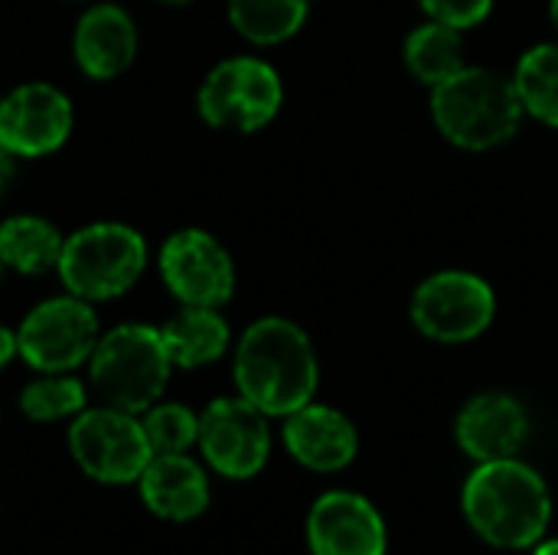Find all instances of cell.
Returning <instances> with one entry per match:
<instances>
[{
    "mask_svg": "<svg viewBox=\"0 0 558 555\" xmlns=\"http://www.w3.org/2000/svg\"><path fill=\"white\" fill-rule=\"evenodd\" d=\"M163 7H186V3H193V0H160Z\"/></svg>",
    "mask_w": 558,
    "mask_h": 555,
    "instance_id": "f546056e",
    "label": "cell"
},
{
    "mask_svg": "<svg viewBox=\"0 0 558 555\" xmlns=\"http://www.w3.org/2000/svg\"><path fill=\"white\" fill-rule=\"evenodd\" d=\"M137 484L141 500L160 520L186 523L209 507V481L186 455H154Z\"/></svg>",
    "mask_w": 558,
    "mask_h": 555,
    "instance_id": "2e32d148",
    "label": "cell"
},
{
    "mask_svg": "<svg viewBox=\"0 0 558 555\" xmlns=\"http://www.w3.org/2000/svg\"><path fill=\"white\" fill-rule=\"evenodd\" d=\"M284 101L281 75L252 56H235L219 62L199 88V114L213 128L252 134L265 128Z\"/></svg>",
    "mask_w": 558,
    "mask_h": 555,
    "instance_id": "8992f818",
    "label": "cell"
},
{
    "mask_svg": "<svg viewBox=\"0 0 558 555\" xmlns=\"http://www.w3.org/2000/svg\"><path fill=\"white\" fill-rule=\"evenodd\" d=\"M317 353L311 337L288 317L255 321L235 347L239 396L265 415H291L317 393Z\"/></svg>",
    "mask_w": 558,
    "mask_h": 555,
    "instance_id": "6da1fadb",
    "label": "cell"
},
{
    "mask_svg": "<svg viewBox=\"0 0 558 555\" xmlns=\"http://www.w3.org/2000/svg\"><path fill=\"white\" fill-rule=\"evenodd\" d=\"M163 347L173 366L196 370L219 360L229 347V324L219 307H183L160 327Z\"/></svg>",
    "mask_w": 558,
    "mask_h": 555,
    "instance_id": "ac0fdd59",
    "label": "cell"
},
{
    "mask_svg": "<svg viewBox=\"0 0 558 555\" xmlns=\"http://www.w3.org/2000/svg\"><path fill=\"white\" fill-rule=\"evenodd\" d=\"M497 314L494 288L474 272H435L412 294V324L435 343H468Z\"/></svg>",
    "mask_w": 558,
    "mask_h": 555,
    "instance_id": "52a82bcc",
    "label": "cell"
},
{
    "mask_svg": "<svg viewBox=\"0 0 558 555\" xmlns=\"http://www.w3.org/2000/svg\"><path fill=\"white\" fill-rule=\"evenodd\" d=\"M16 357V334H10L3 324H0V370Z\"/></svg>",
    "mask_w": 558,
    "mask_h": 555,
    "instance_id": "484cf974",
    "label": "cell"
},
{
    "mask_svg": "<svg viewBox=\"0 0 558 555\" xmlns=\"http://www.w3.org/2000/svg\"><path fill=\"white\" fill-rule=\"evenodd\" d=\"M307 543L314 555H386V523L366 497L333 491L311 507Z\"/></svg>",
    "mask_w": 558,
    "mask_h": 555,
    "instance_id": "4fadbf2b",
    "label": "cell"
},
{
    "mask_svg": "<svg viewBox=\"0 0 558 555\" xmlns=\"http://www.w3.org/2000/svg\"><path fill=\"white\" fill-rule=\"evenodd\" d=\"M307 10L311 0H229L232 26L258 46L291 39L304 26Z\"/></svg>",
    "mask_w": 558,
    "mask_h": 555,
    "instance_id": "7402d4cb",
    "label": "cell"
},
{
    "mask_svg": "<svg viewBox=\"0 0 558 555\" xmlns=\"http://www.w3.org/2000/svg\"><path fill=\"white\" fill-rule=\"evenodd\" d=\"M154 455H183L199 438V419L186 406H150L141 419Z\"/></svg>",
    "mask_w": 558,
    "mask_h": 555,
    "instance_id": "cb8c5ba5",
    "label": "cell"
},
{
    "mask_svg": "<svg viewBox=\"0 0 558 555\" xmlns=\"http://www.w3.org/2000/svg\"><path fill=\"white\" fill-rule=\"evenodd\" d=\"M549 16H553V26L558 29V0H549Z\"/></svg>",
    "mask_w": 558,
    "mask_h": 555,
    "instance_id": "f1b7e54d",
    "label": "cell"
},
{
    "mask_svg": "<svg viewBox=\"0 0 558 555\" xmlns=\"http://www.w3.org/2000/svg\"><path fill=\"white\" fill-rule=\"evenodd\" d=\"M0 105H3V98H0Z\"/></svg>",
    "mask_w": 558,
    "mask_h": 555,
    "instance_id": "1f68e13d",
    "label": "cell"
},
{
    "mask_svg": "<svg viewBox=\"0 0 558 555\" xmlns=\"http://www.w3.org/2000/svg\"><path fill=\"white\" fill-rule=\"evenodd\" d=\"M402 59L409 65V72L435 88L441 85L445 79L458 75L464 65H468V56H464V36L461 29L454 26H445V23H422L409 33L405 46H402Z\"/></svg>",
    "mask_w": 558,
    "mask_h": 555,
    "instance_id": "d6986e66",
    "label": "cell"
},
{
    "mask_svg": "<svg viewBox=\"0 0 558 555\" xmlns=\"http://www.w3.org/2000/svg\"><path fill=\"white\" fill-rule=\"evenodd\" d=\"M147 265L141 232L121 222H95L65 239L59 255L62 285L82 301H111L124 294Z\"/></svg>",
    "mask_w": 558,
    "mask_h": 555,
    "instance_id": "5b68a950",
    "label": "cell"
},
{
    "mask_svg": "<svg viewBox=\"0 0 558 555\" xmlns=\"http://www.w3.org/2000/svg\"><path fill=\"white\" fill-rule=\"evenodd\" d=\"M432 118L454 147L494 150L520 131L526 111L513 75L484 65H464L458 75L432 88Z\"/></svg>",
    "mask_w": 558,
    "mask_h": 555,
    "instance_id": "3957f363",
    "label": "cell"
},
{
    "mask_svg": "<svg viewBox=\"0 0 558 555\" xmlns=\"http://www.w3.org/2000/svg\"><path fill=\"white\" fill-rule=\"evenodd\" d=\"M418 3L428 13V20L454 26L461 33L484 23L494 10V0H418Z\"/></svg>",
    "mask_w": 558,
    "mask_h": 555,
    "instance_id": "d4e9b609",
    "label": "cell"
},
{
    "mask_svg": "<svg viewBox=\"0 0 558 555\" xmlns=\"http://www.w3.org/2000/svg\"><path fill=\"white\" fill-rule=\"evenodd\" d=\"M98 347V317L88 301L69 294L43 301L16 330V353L39 373H69Z\"/></svg>",
    "mask_w": 558,
    "mask_h": 555,
    "instance_id": "9c48e42d",
    "label": "cell"
},
{
    "mask_svg": "<svg viewBox=\"0 0 558 555\" xmlns=\"http://www.w3.org/2000/svg\"><path fill=\"white\" fill-rule=\"evenodd\" d=\"M284 445L298 464L327 474V471H343L356 458L360 438L343 412L307 402L304 409L288 415Z\"/></svg>",
    "mask_w": 558,
    "mask_h": 555,
    "instance_id": "9a60e30c",
    "label": "cell"
},
{
    "mask_svg": "<svg viewBox=\"0 0 558 555\" xmlns=\"http://www.w3.org/2000/svg\"><path fill=\"white\" fill-rule=\"evenodd\" d=\"M513 85L526 114L558 128V43L526 49L513 69Z\"/></svg>",
    "mask_w": 558,
    "mask_h": 555,
    "instance_id": "44dd1931",
    "label": "cell"
},
{
    "mask_svg": "<svg viewBox=\"0 0 558 555\" xmlns=\"http://www.w3.org/2000/svg\"><path fill=\"white\" fill-rule=\"evenodd\" d=\"M530 432L526 409L507 396V393H484L474 396L454 425L458 445L474 458V461H504L513 458Z\"/></svg>",
    "mask_w": 558,
    "mask_h": 555,
    "instance_id": "5bb4252c",
    "label": "cell"
},
{
    "mask_svg": "<svg viewBox=\"0 0 558 555\" xmlns=\"http://www.w3.org/2000/svg\"><path fill=\"white\" fill-rule=\"evenodd\" d=\"M170 353L160 330L124 324L105 334L88 357V373L98 399L121 412H147L170 379Z\"/></svg>",
    "mask_w": 558,
    "mask_h": 555,
    "instance_id": "277c9868",
    "label": "cell"
},
{
    "mask_svg": "<svg viewBox=\"0 0 558 555\" xmlns=\"http://www.w3.org/2000/svg\"><path fill=\"white\" fill-rule=\"evenodd\" d=\"M10 177H13V164H10V150L0 144V193H3V186L10 183Z\"/></svg>",
    "mask_w": 558,
    "mask_h": 555,
    "instance_id": "4316f807",
    "label": "cell"
},
{
    "mask_svg": "<svg viewBox=\"0 0 558 555\" xmlns=\"http://www.w3.org/2000/svg\"><path fill=\"white\" fill-rule=\"evenodd\" d=\"M533 555H558V540H546V543H539Z\"/></svg>",
    "mask_w": 558,
    "mask_h": 555,
    "instance_id": "83f0119b",
    "label": "cell"
},
{
    "mask_svg": "<svg viewBox=\"0 0 558 555\" xmlns=\"http://www.w3.org/2000/svg\"><path fill=\"white\" fill-rule=\"evenodd\" d=\"M72 131L69 98L46 85L29 82L13 88L0 105V144L16 157H43L65 144Z\"/></svg>",
    "mask_w": 558,
    "mask_h": 555,
    "instance_id": "7c38bea8",
    "label": "cell"
},
{
    "mask_svg": "<svg viewBox=\"0 0 558 555\" xmlns=\"http://www.w3.org/2000/svg\"><path fill=\"white\" fill-rule=\"evenodd\" d=\"M65 239L39 216H13L0 222V262L23 275H43L59 265Z\"/></svg>",
    "mask_w": 558,
    "mask_h": 555,
    "instance_id": "ffe728a7",
    "label": "cell"
},
{
    "mask_svg": "<svg viewBox=\"0 0 558 555\" xmlns=\"http://www.w3.org/2000/svg\"><path fill=\"white\" fill-rule=\"evenodd\" d=\"M160 275L186 307H222L235 291L232 255L203 229H183L163 242Z\"/></svg>",
    "mask_w": 558,
    "mask_h": 555,
    "instance_id": "8fae6325",
    "label": "cell"
},
{
    "mask_svg": "<svg viewBox=\"0 0 558 555\" xmlns=\"http://www.w3.org/2000/svg\"><path fill=\"white\" fill-rule=\"evenodd\" d=\"M20 409L33 422H56L85 409V386L65 373H46L20 393Z\"/></svg>",
    "mask_w": 558,
    "mask_h": 555,
    "instance_id": "603a6c76",
    "label": "cell"
},
{
    "mask_svg": "<svg viewBox=\"0 0 558 555\" xmlns=\"http://www.w3.org/2000/svg\"><path fill=\"white\" fill-rule=\"evenodd\" d=\"M464 514L481 540L500 550L536 546L549 527L553 500L546 481L513 461H484L464 484Z\"/></svg>",
    "mask_w": 558,
    "mask_h": 555,
    "instance_id": "7a4b0ae2",
    "label": "cell"
},
{
    "mask_svg": "<svg viewBox=\"0 0 558 555\" xmlns=\"http://www.w3.org/2000/svg\"><path fill=\"white\" fill-rule=\"evenodd\" d=\"M137 52V29L134 20L111 3H98L82 13L75 26V59L85 75L92 79H114L121 75Z\"/></svg>",
    "mask_w": 558,
    "mask_h": 555,
    "instance_id": "e0dca14e",
    "label": "cell"
},
{
    "mask_svg": "<svg viewBox=\"0 0 558 555\" xmlns=\"http://www.w3.org/2000/svg\"><path fill=\"white\" fill-rule=\"evenodd\" d=\"M199 448L206 461L232 481L258 474L271 451L268 415L248 399H216L199 415Z\"/></svg>",
    "mask_w": 558,
    "mask_h": 555,
    "instance_id": "30bf717a",
    "label": "cell"
},
{
    "mask_svg": "<svg viewBox=\"0 0 558 555\" xmlns=\"http://www.w3.org/2000/svg\"><path fill=\"white\" fill-rule=\"evenodd\" d=\"M0 272H3V262H0Z\"/></svg>",
    "mask_w": 558,
    "mask_h": 555,
    "instance_id": "4dcf8cb0",
    "label": "cell"
},
{
    "mask_svg": "<svg viewBox=\"0 0 558 555\" xmlns=\"http://www.w3.org/2000/svg\"><path fill=\"white\" fill-rule=\"evenodd\" d=\"M69 451L75 464L101 484H131L154 458L144 425L131 412L111 406L75 415L69 429Z\"/></svg>",
    "mask_w": 558,
    "mask_h": 555,
    "instance_id": "ba28073f",
    "label": "cell"
}]
</instances>
